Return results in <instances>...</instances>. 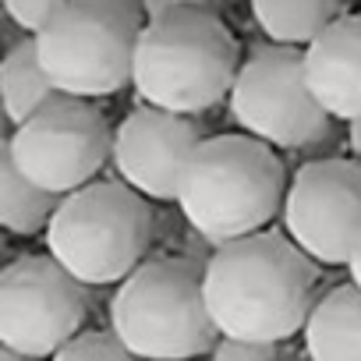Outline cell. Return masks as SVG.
I'll list each match as a JSON object with an SVG mask.
<instances>
[{"instance_id":"obj_18","label":"cell","mask_w":361,"mask_h":361,"mask_svg":"<svg viewBox=\"0 0 361 361\" xmlns=\"http://www.w3.org/2000/svg\"><path fill=\"white\" fill-rule=\"evenodd\" d=\"M283 343L273 340H252V336H227L220 333V340L213 343V357L216 361H266L276 357Z\"/></svg>"},{"instance_id":"obj_8","label":"cell","mask_w":361,"mask_h":361,"mask_svg":"<svg viewBox=\"0 0 361 361\" xmlns=\"http://www.w3.org/2000/svg\"><path fill=\"white\" fill-rule=\"evenodd\" d=\"M85 287L50 252L11 259L0 273V357H57L85 326Z\"/></svg>"},{"instance_id":"obj_21","label":"cell","mask_w":361,"mask_h":361,"mask_svg":"<svg viewBox=\"0 0 361 361\" xmlns=\"http://www.w3.org/2000/svg\"><path fill=\"white\" fill-rule=\"evenodd\" d=\"M347 276L361 287V234H357V241H354V248H350V259H347Z\"/></svg>"},{"instance_id":"obj_15","label":"cell","mask_w":361,"mask_h":361,"mask_svg":"<svg viewBox=\"0 0 361 361\" xmlns=\"http://www.w3.org/2000/svg\"><path fill=\"white\" fill-rule=\"evenodd\" d=\"M61 199L64 195L36 185L29 173H22V166L4 145V152H0V224H4L8 234L18 238L47 234Z\"/></svg>"},{"instance_id":"obj_17","label":"cell","mask_w":361,"mask_h":361,"mask_svg":"<svg viewBox=\"0 0 361 361\" xmlns=\"http://www.w3.org/2000/svg\"><path fill=\"white\" fill-rule=\"evenodd\" d=\"M57 357H64V361H121V357H131V350H128V343L117 336V329L110 326V329H78L61 350H57Z\"/></svg>"},{"instance_id":"obj_7","label":"cell","mask_w":361,"mask_h":361,"mask_svg":"<svg viewBox=\"0 0 361 361\" xmlns=\"http://www.w3.org/2000/svg\"><path fill=\"white\" fill-rule=\"evenodd\" d=\"M227 103L241 131L287 152L315 149L329 138L336 121L308 89L305 47L287 43L259 47L252 57H245Z\"/></svg>"},{"instance_id":"obj_10","label":"cell","mask_w":361,"mask_h":361,"mask_svg":"<svg viewBox=\"0 0 361 361\" xmlns=\"http://www.w3.org/2000/svg\"><path fill=\"white\" fill-rule=\"evenodd\" d=\"M283 231L319 266H347L361 234V159L322 156L294 170L283 199Z\"/></svg>"},{"instance_id":"obj_9","label":"cell","mask_w":361,"mask_h":361,"mask_svg":"<svg viewBox=\"0 0 361 361\" xmlns=\"http://www.w3.org/2000/svg\"><path fill=\"white\" fill-rule=\"evenodd\" d=\"M4 145L22 173L57 195L96 180L99 170L114 159V131L106 114L68 92L18 124Z\"/></svg>"},{"instance_id":"obj_5","label":"cell","mask_w":361,"mask_h":361,"mask_svg":"<svg viewBox=\"0 0 361 361\" xmlns=\"http://www.w3.org/2000/svg\"><path fill=\"white\" fill-rule=\"evenodd\" d=\"M149 202L128 180H89L61 199L47 227V252L89 287L121 283L149 255Z\"/></svg>"},{"instance_id":"obj_13","label":"cell","mask_w":361,"mask_h":361,"mask_svg":"<svg viewBox=\"0 0 361 361\" xmlns=\"http://www.w3.org/2000/svg\"><path fill=\"white\" fill-rule=\"evenodd\" d=\"M301 340L315 361L361 357V287L347 280L315 298Z\"/></svg>"},{"instance_id":"obj_16","label":"cell","mask_w":361,"mask_h":361,"mask_svg":"<svg viewBox=\"0 0 361 361\" xmlns=\"http://www.w3.org/2000/svg\"><path fill=\"white\" fill-rule=\"evenodd\" d=\"M354 0H248L252 18L273 43L308 47L336 18L350 11Z\"/></svg>"},{"instance_id":"obj_6","label":"cell","mask_w":361,"mask_h":361,"mask_svg":"<svg viewBox=\"0 0 361 361\" xmlns=\"http://www.w3.org/2000/svg\"><path fill=\"white\" fill-rule=\"evenodd\" d=\"M138 0H68L36 32L39 61L68 96L103 99L131 85L142 36Z\"/></svg>"},{"instance_id":"obj_12","label":"cell","mask_w":361,"mask_h":361,"mask_svg":"<svg viewBox=\"0 0 361 361\" xmlns=\"http://www.w3.org/2000/svg\"><path fill=\"white\" fill-rule=\"evenodd\" d=\"M305 78L336 121L361 117V11H347L305 47Z\"/></svg>"},{"instance_id":"obj_4","label":"cell","mask_w":361,"mask_h":361,"mask_svg":"<svg viewBox=\"0 0 361 361\" xmlns=\"http://www.w3.org/2000/svg\"><path fill=\"white\" fill-rule=\"evenodd\" d=\"M206 266L166 255L135 266L114 290L110 326L135 357H199L213 354L220 326L206 305Z\"/></svg>"},{"instance_id":"obj_1","label":"cell","mask_w":361,"mask_h":361,"mask_svg":"<svg viewBox=\"0 0 361 361\" xmlns=\"http://www.w3.org/2000/svg\"><path fill=\"white\" fill-rule=\"evenodd\" d=\"M202 287L220 333L287 343L315 305L319 262L287 231H255L216 245Z\"/></svg>"},{"instance_id":"obj_22","label":"cell","mask_w":361,"mask_h":361,"mask_svg":"<svg viewBox=\"0 0 361 361\" xmlns=\"http://www.w3.org/2000/svg\"><path fill=\"white\" fill-rule=\"evenodd\" d=\"M347 149H350V156L361 159V117L347 121Z\"/></svg>"},{"instance_id":"obj_2","label":"cell","mask_w":361,"mask_h":361,"mask_svg":"<svg viewBox=\"0 0 361 361\" xmlns=\"http://www.w3.org/2000/svg\"><path fill=\"white\" fill-rule=\"evenodd\" d=\"M287 170L276 149L255 135H209L185 159L177 206L213 245L266 231L287 199Z\"/></svg>"},{"instance_id":"obj_14","label":"cell","mask_w":361,"mask_h":361,"mask_svg":"<svg viewBox=\"0 0 361 361\" xmlns=\"http://www.w3.org/2000/svg\"><path fill=\"white\" fill-rule=\"evenodd\" d=\"M0 92H4V114L15 128L64 96L39 61L36 32H25L18 43H11L4 50V61H0Z\"/></svg>"},{"instance_id":"obj_11","label":"cell","mask_w":361,"mask_h":361,"mask_svg":"<svg viewBox=\"0 0 361 361\" xmlns=\"http://www.w3.org/2000/svg\"><path fill=\"white\" fill-rule=\"evenodd\" d=\"M199 142L202 128L192 114L142 103L114 131V170L145 199L177 202L180 170Z\"/></svg>"},{"instance_id":"obj_19","label":"cell","mask_w":361,"mask_h":361,"mask_svg":"<svg viewBox=\"0 0 361 361\" xmlns=\"http://www.w3.org/2000/svg\"><path fill=\"white\" fill-rule=\"evenodd\" d=\"M64 4H68V0H4V11H8V18H11L18 29L39 32L43 22H47L57 8H64Z\"/></svg>"},{"instance_id":"obj_20","label":"cell","mask_w":361,"mask_h":361,"mask_svg":"<svg viewBox=\"0 0 361 361\" xmlns=\"http://www.w3.org/2000/svg\"><path fill=\"white\" fill-rule=\"evenodd\" d=\"M145 18H159L170 11H213V15H227L231 0H138Z\"/></svg>"},{"instance_id":"obj_3","label":"cell","mask_w":361,"mask_h":361,"mask_svg":"<svg viewBox=\"0 0 361 361\" xmlns=\"http://www.w3.org/2000/svg\"><path fill=\"white\" fill-rule=\"evenodd\" d=\"M241 47L224 15L170 11L145 18L135 47V96L173 114H206L231 96Z\"/></svg>"}]
</instances>
